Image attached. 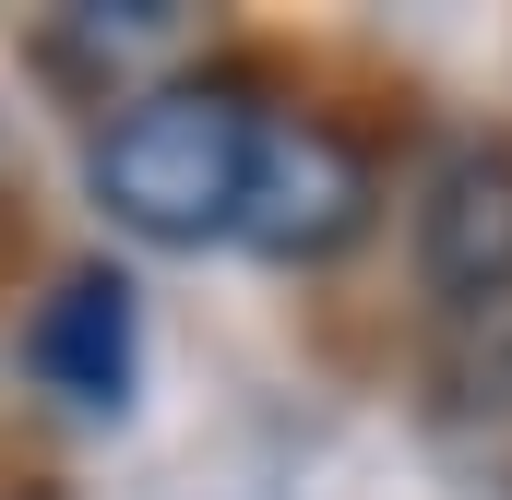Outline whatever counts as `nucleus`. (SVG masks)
<instances>
[{"label": "nucleus", "instance_id": "nucleus-4", "mask_svg": "<svg viewBox=\"0 0 512 500\" xmlns=\"http://www.w3.org/2000/svg\"><path fill=\"white\" fill-rule=\"evenodd\" d=\"M24 370L72 417H120L131 381H143V298H131V274H108V262L60 274L36 298V322H24Z\"/></svg>", "mask_w": 512, "mask_h": 500}, {"label": "nucleus", "instance_id": "nucleus-3", "mask_svg": "<svg viewBox=\"0 0 512 500\" xmlns=\"http://www.w3.org/2000/svg\"><path fill=\"white\" fill-rule=\"evenodd\" d=\"M370 203H382V179H370V155L334 120H274L262 131V179H251L239 239H251L262 262H334V250L370 227Z\"/></svg>", "mask_w": 512, "mask_h": 500}, {"label": "nucleus", "instance_id": "nucleus-5", "mask_svg": "<svg viewBox=\"0 0 512 500\" xmlns=\"http://www.w3.org/2000/svg\"><path fill=\"white\" fill-rule=\"evenodd\" d=\"M441 393H453V405H512V298L453 322V346H441Z\"/></svg>", "mask_w": 512, "mask_h": 500}, {"label": "nucleus", "instance_id": "nucleus-2", "mask_svg": "<svg viewBox=\"0 0 512 500\" xmlns=\"http://www.w3.org/2000/svg\"><path fill=\"white\" fill-rule=\"evenodd\" d=\"M417 286L441 298V322L512 298V143L501 131H453L429 155V179H417Z\"/></svg>", "mask_w": 512, "mask_h": 500}, {"label": "nucleus", "instance_id": "nucleus-1", "mask_svg": "<svg viewBox=\"0 0 512 500\" xmlns=\"http://www.w3.org/2000/svg\"><path fill=\"white\" fill-rule=\"evenodd\" d=\"M262 108L251 84H227V72H167V84H143L120 96V120L96 131V155H84V191L108 203V227L155 250H203V239H239V215H251V179H262Z\"/></svg>", "mask_w": 512, "mask_h": 500}]
</instances>
